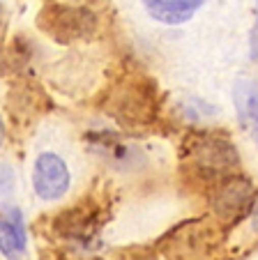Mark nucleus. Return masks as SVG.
Listing matches in <instances>:
<instances>
[{
    "label": "nucleus",
    "mask_w": 258,
    "mask_h": 260,
    "mask_svg": "<svg viewBox=\"0 0 258 260\" xmlns=\"http://www.w3.org/2000/svg\"><path fill=\"white\" fill-rule=\"evenodd\" d=\"M33 187L42 201H58L69 189L67 164L53 152L39 154L33 168Z\"/></svg>",
    "instance_id": "nucleus-7"
},
{
    "label": "nucleus",
    "mask_w": 258,
    "mask_h": 260,
    "mask_svg": "<svg viewBox=\"0 0 258 260\" xmlns=\"http://www.w3.org/2000/svg\"><path fill=\"white\" fill-rule=\"evenodd\" d=\"M182 171L191 184L212 196L224 182L240 175L238 150L221 132H196L182 145Z\"/></svg>",
    "instance_id": "nucleus-1"
},
{
    "label": "nucleus",
    "mask_w": 258,
    "mask_h": 260,
    "mask_svg": "<svg viewBox=\"0 0 258 260\" xmlns=\"http://www.w3.org/2000/svg\"><path fill=\"white\" fill-rule=\"evenodd\" d=\"M212 201L214 216L224 223V226H233L240 219L247 216L249 210H253L256 205V193H253V184L247 177L240 175L231 177L228 182H224L217 191L210 196Z\"/></svg>",
    "instance_id": "nucleus-5"
},
{
    "label": "nucleus",
    "mask_w": 258,
    "mask_h": 260,
    "mask_svg": "<svg viewBox=\"0 0 258 260\" xmlns=\"http://www.w3.org/2000/svg\"><path fill=\"white\" fill-rule=\"evenodd\" d=\"M251 228L258 235V198H256V205H253V210H251Z\"/></svg>",
    "instance_id": "nucleus-12"
},
{
    "label": "nucleus",
    "mask_w": 258,
    "mask_h": 260,
    "mask_svg": "<svg viewBox=\"0 0 258 260\" xmlns=\"http://www.w3.org/2000/svg\"><path fill=\"white\" fill-rule=\"evenodd\" d=\"M233 99L242 127H247L249 134L258 141V83L251 79H238L233 88Z\"/></svg>",
    "instance_id": "nucleus-8"
},
{
    "label": "nucleus",
    "mask_w": 258,
    "mask_h": 260,
    "mask_svg": "<svg viewBox=\"0 0 258 260\" xmlns=\"http://www.w3.org/2000/svg\"><path fill=\"white\" fill-rule=\"evenodd\" d=\"M159 92L146 74H127L111 88L108 113L125 127H146L157 118Z\"/></svg>",
    "instance_id": "nucleus-2"
},
{
    "label": "nucleus",
    "mask_w": 258,
    "mask_h": 260,
    "mask_svg": "<svg viewBox=\"0 0 258 260\" xmlns=\"http://www.w3.org/2000/svg\"><path fill=\"white\" fill-rule=\"evenodd\" d=\"M152 19L168 25H180L198 12L205 0H143Z\"/></svg>",
    "instance_id": "nucleus-9"
},
{
    "label": "nucleus",
    "mask_w": 258,
    "mask_h": 260,
    "mask_svg": "<svg viewBox=\"0 0 258 260\" xmlns=\"http://www.w3.org/2000/svg\"><path fill=\"white\" fill-rule=\"evenodd\" d=\"M37 28L58 44L93 40L99 30V16L85 5L51 3L37 14Z\"/></svg>",
    "instance_id": "nucleus-3"
},
{
    "label": "nucleus",
    "mask_w": 258,
    "mask_h": 260,
    "mask_svg": "<svg viewBox=\"0 0 258 260\" xmlns=\"http://www.w3.org/2000/svg\"><path fill=\"white\" fill-rule=\"evenodd\" d=\"M120 260H159L150 249H141V246H132V249L120 251Z\"/></svg>",
    "instance_id": "nucleus-11"
},
{
    "label": "nucleus",
    "mask_w": 258,
    "mask_h": 260,
    "mask_svg": "<svg viewBox=\"0 0 258 260\" xmlns=\"http://www.w3.org/2000/svg\"><path fill=\"white\" fill-rule=\"evenodd\" d=\"M104 212L97 201H83L53 219V231L67 240H88L102 228Z\"/></svg>",
    "instance_id": "nucleus-6"
},
{
    "label": "nucleus",
    "mask_w": 258,
    "mask_h": 260,
    "mask_svg": "<svg viewBox=\"0 0 258 260\" xmlns=\"http://www.w3.org/2000/svg\"><path fill=\"white\" fill-rule=\"evenodd\" d=\"M217 231L208 221H187L161 240L168 260H212L217 253Z\"/></svg>",
    "instance_id": "nucleus-4"
},
{
    "label": "nucleus",
    "mask_w": 258,
    "mask_h": 260,
    "mask_svg": "<svg viewBox=\"0 0 258 260\" xmlns=\"http://www.w3.org/2000/svg\"><path fill=\"white\" fill-rule=\"evenodd\" d=\"M3 255L7 258H19L25 251V228L23 216L16 207H7L3 212Z\"/></svg>",
    "instance_id": "nucleus-10"
}]
</instances>
